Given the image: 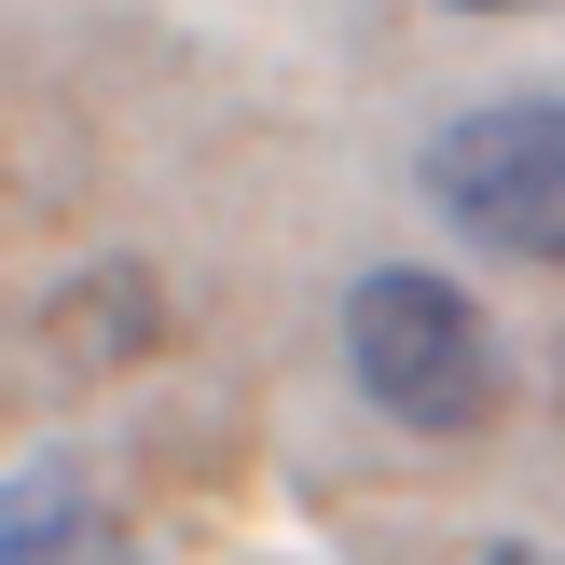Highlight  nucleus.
<instances>
[{
	"mask_svg": "<svg viewBox=\"0 0 565 565\" xmlns=\"http://www.w3.org/2000/svg\"><path fill=\"white\" fill-rule=\"evenodd\" d=\"M97 539V497L70 483V469H28V483H0V565H70Z\"/></svg>",
	"mask_w": 565,
	"mask_h": 565,
	"instance_id": "nucleus-3",
	"label": "nucleus"
},
{
	"mask_svg": "<svg viewBox=\"0 0 565 565\" xmlns=\"http://www.w3.org/2000/svg\"><path fill=\"white\" fill-rule=\"evenodd\" d=\"M469 14H511V0H469Z\"/></svg>",
	"mask_w": 565,
	"mask_h": 565,
	"instance_id": "nucleus-5",
	"label": "nucleus"
},
{
	"mask_svg": "<svg viewBox=\"0 0 565 565\" xmlns=\"http://www.w3.org/2000/svg\"><path fill=\"white\" fill-rule=\"evenodd\" d=\"M428 193L456 235L511 248V263H565V97H497L428 138Z\"/></svg>",
	"mask_w": 565,
	"mask_h": 565,
	"instance_id": "nucleus-2",
	"label": "nucleus"
},
{
	"mask_svg": "<svg viewBox=\"0 0 565 565\" xmlns=\"http://www.w3.org/2000/svg\"><path fill=\"white\" fill-rule=\"evenodd\" d=\"M483 565H552V552H511V539H497V552H483Z\"/></svg>",
	"mask_w": 565,
	"mask_h": 565,
	"instance_id": "nucleus-4",
	"label": "nucleus"
},
{
	"mask_svg": "<svg viewBox=\"0 0 565 565\" xmlns=\"http://www.w3.org/2000/svg\"><path fill=\"white\" fill-rule=\"evenodd\" d=\"M345 373H359V401H373V414L456 441V428H483V414H497V331L469 318V290L386 263V276H359V290H345Z\"/></svg>",
	"mask_w": 565,
	"mask_h": 565,
	"instance_id": "nucleus-1",
	"label": "nucleus"
}]
</instances>
